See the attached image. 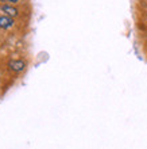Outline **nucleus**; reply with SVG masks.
Segmentation results:
<instances>
[{
  "mask_svg": "<svg viewBox=\"0 0 147 149\" xmlns=\"http://www.w3.org/2000/svg\"><path fill=\"white\" fill-rule=\"evenodd\" d=\"M24 67H26V64L22 60H14V61H11L8 64V68L14 72H22L24 69Z\"/></svg>",
  "mask_w": 147,
  "mask_h": 149,
  "instance_id": "obj_1",
  "label": "nucleus"
},
{
  "mask_svg": "<svg viewBox=\"0 0 147 149\" xmlns=\"http://www.w3.org/2000/svg\"><path fill=\"white\" fill-rule=\"evenodd\" d=\"M14 26V19L11 16H0V29H10Z\"/></svg>",
  "mask_w": 147,
  "mask_h": 149,
  "instance_id": "obj_2",
  "label": "nucleus"
},
{
  "mask_svg": "<svg viewBox=\"0 0 147 149\" xmlns=\"http://www.w3.org/2000/svg\"><path fill=\"white\" fill-rule=\"evenodd\" d=\"M0 10L4 12V14H7L8 16H16L18 15V10L15 7H12V6H8V4H4L0 7Z\"/></svg>",
  "mask_w": 147,
  "mask_h": 149,
  "instance_id": "obj_3",
  "label": "nucleus"
},
{
  "mask_svg": "<svg viewBox=\"0 0 147 149\" xmlns=\"http://www.w3.org/2000/svg\"><path fill=\"white\" fill-rule=\"evenodd\" d=\"M8 1H11V3H18L19 0H8Z\"/></svg>",
  "mask_w": 147,
  "mask_h": 149,
  "instance_id": "obj_4",
  "label": "nucleus"
},
{
  "mask_svg": "<svg viewBox=\"0 0 147 149\" xmlns=\"http://www.w3.org/2000/svg\"><path fill=\"white\" fill-rule=\"evenodd\" d=\"M0 1H3V0H0Z\"/></svg>",
  "mask_w": 147,
  "mask_h": 149,
  "instance_id": "obj_5",
  "label": "nucleus"
}]
</instances>
